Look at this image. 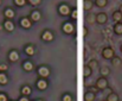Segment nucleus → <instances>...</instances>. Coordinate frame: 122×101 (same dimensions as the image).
Segmentation results:
<instances>
[{
  "instance_id": "1",
  "label": "nucleus",
  "mask_w": 122,
  "mask_h": 101,
  "mask_svg": "<svg viewBox=\"0 0 122 101\" xmlns=\"http://www.w3.org/2000/svg\"><path fill=\"white\" fill-rule=\"evenodd\" d=\"M70 12H71V6L65 2V1H62L57 5V13L61 16V17H69L70 16Z\"/></svg>"
},
{
  "instance_id": "2",
  "label": "nucleus",
  "mask_w": 122,
  "mask_h": 101,
  "mask_svg": "<svg viewBox=\"0 0 122 101\" xmlns=\"http://www.w3.org/2000/svg\"><path fill=\"white\" fill-rule=\"evenodd\" d=\"M75 29H76V26H75V24L72 23V21H70V20H66V21H63L62 23V26H61V30H62V32L64 33V35H72L74 32H75Z\"/></svg>"
},
{
  "instance_id": "3",
  "label": "nucleus",
  "mask_w": 122,
  "mask_h": 101,
  "mask_svg": "<svg viewBox=\"0 0 122 101\" xmlns=\"http://www.w3.org/2000/svg\"><path fill=\"white\" fill-rule=\"evenodd\" d=\"M41 39L45 43H51L55 41V33L50 30V29H45L43 30L41 33Z\"/></svg>"
},
{
  "instance_id": "4",
  "label": "nucleus",
  "mask_w": 122,
  "mask_h": 101,
  "mask_svg": "<svg viewBox=\"0 0 122 101\" xmlns=\"http://www.w3.org/2000/svg\"><path fill=\"white\" fill-rule=\"evenodd\" d=\"M95 87H96L100 92H103V90H106V89L109 87V81L107 80V77L100 76V77L96 80V82H95Z\"/></svg>"
},
{
  "instance_id": "5",
  "label": "nucleus",
  "mask_w": 122,
  "mask_h": 101,
  "mask_svg": "<svg viewBox=\"0 0 122 101\" xmlns=\"http://www.w3.org/2000/svg\"><path fill=\"white\" fill-rule=\"evenodd\" d=\"M36 73H37L38 77H43V79H47V77L50 76V74H51L50 68H49L47 65H44V64H41V65H39V67H37Z\"/></svg>"
},
{
  "instance_id": "6",
  "label": "nucleus",
  "mask_w": 122,
  "mask_h": 101,
  "mask_svg": "<svg viewBox=\"0 0 122 101\" xmlns=\"http://www.w3.org/2000/svg\"><path fill=\"white\" fill-rule=\"evenodd\" d=\"M35 86L38 90L41 92H44L49 88V81L47 79H43V77H38L36 81H35Z\"/></svg>"
},
{
  "instance_id": "7",
  "label": "nucleus",
  "mask_w": 122,
  "mask_h": 101,
  "mask_svg": "<svg viewBox=\"0 0 122 101\" xmlns=\"http://www.w3.org/2000/svg\"><path fill=\"white\" fill-rule=\"evenodd\" d=\"M27 17L30 18V20H31L32 23H38V21L41 19V10H38V8H33V10H31V12H30V14H29Z\"/></svg>"
},
{
  "instance_id": "8",
  "label": "nucleus",
  "mask_w": 122,
  "mask_h": 101,
  "mask_svg": "<svg viewBox=\"0 0 122 101\" xmlns=\"http://www.w3.org/2000/svg\"><path fill=\"white\" fill-rule=\"evenodd\" d=\"M114 56H115V51H114V49H113L112 47H106V48H103V50H102V57H103L104 59L110 61Z\"/></svg>"
},
{
  "instance_id": "9",
  "label": "nucleus",
  "mask_w": 122,
  "mask_h": 101,
  "mask_svg": "<svg viewBox=\"0 0 122 101\" xmlns=\"http://www.w3.org/2000/svg\"><path fill=\"white\" fill-rule=\"evenodd\" d=\"M19 25H20V27H23L24 30H30V29L32 27L33 23L30 20L29 17H21V18L19 19Z\"/></svg>"
},
{
  "instance_id": "10",
  "label": "nucleus",
  "mask_w": 122,
  "mask_h": 101,
  "mask_svg": "<svg viewBox=\"0 0 122 101\" xmlns=\"http://www.w3.org/2000/svg\"><path fill=\"white\" fill-rule=\"evenodd\" d=\"M21 68H23V70L26 71V73H31V71H33V70L36 69L35 63H33L31 59H25V61L21 63Z\"/></svg>"
},
{
  "instance_id": "11",
  "label": "nucleus",
  "mask_w": 122,
  "mask_h": 101,
  "mask_svg": "<svg viewBox=\"0 0 122 101\" xmlns=\"http://www.w3.org/2000/svg\"><path fill=\"white\" fill-rule=\"evenodd\" d=\"M108 21V14L106 12H98L96 13V24L104 25Z\"/></svg>"
},
{
  "instance_id": "12",
  "label": "nucleus",
  "mask_w": 122,
  "mask_h": 101,
  "mask_svg": "<svg viewBox=\"0 0 122 101\" xmlns=\"http://www.w3.org/2000/svg\"><path fill=\"white\" fill-rule=\"evenodd\" d=\"M24 52H25L26 56H29V57H33V56L36 55V45L32 44V43L26 44V45L24 47Z\"/></svg>"
},
{
  "instance_id": "13",
  "label": "nucleus",
  "mask_w": 122,
  "mask_h": 101,
  "mask_svg": "<svg viewBox=\"0 0 122 101\" xmlns=\"http://www.w3.org/2000/svg\"><path fill=\"white\" fill-rule=\"evenodd\" d=\"M7 58H8L10 62H17V61H19V58H20V53H19L18 50L12 49V50H10V52H8Z\"/></svg>"
},
{
  "instance_id": "14",
  "label": "nucleus",
  "mask_w": 122,
  "mask_h": 101,
  "mask_svg": "<svg viewBox=\"0 0 122 101\" xmlns=\"http://www.w3.org/2000/svg\"><path fill=\"white\" fill-rule=\"evenodd\" d=\"M4 29H5L7 32H13L14 29H15V25H14V23H13L12 20L5 19V21H4Z\"/></svg>"
},
{
  "instance_id": "15",
  "label": "nucleus",
  "mask_w": 122,
  "mask_h": 101,
  "mask_svg": "<svg viewBox=\"0 0 122 101\" xmlns=\"http://www.w3.org/2000/svg\"><path fill=\"white\" fill-rule=\"evenodd\" d=\"M4 16H5L6 19L12 20V19L15 17V12H14L13 8H11V7H6V8L4 10Z\"/></svg>"
},
{
  "instance_id": "16",
  "label": "nucleus",
  "mask_w": 122,
  "mask_h": 101,
  "mask_svg": "<svg viewBox=\"0 0 122 101\" xmlns=\"http://www.w3.org/2000/svg\"><path fill=\"white\" fill-rule=\"evenodd\" d=\"M31 94H32V88L29 85L21 86V88H20V95H23V96H30Z\"/></svg>"
},
{
  "instance_id": "17",
  "label": "nucleus",
  "mask_w": 122,
  "mask_h": 101,
  "mask_svg": "<svg viewBox=\"0 0 122 101\" xmlns=\"http://www.w3.org/2000/svg\"><path fill=\"white\" fill-rule=\"evenodd\" d=\"M85 21H86L89 25H94V24H96V14H95V13H90V12H88V14L85 16Z\"/></svg>"
},
{
  "instance_id": "18",
  "label": "nucleus",
  "mask_w": 122,
  "mask_h": 101,
  "mask_svg": "<svg viewBox=\"0 0 122 101\" xmlns=\"http://www.w3.org/2000/svg\"><path fill=\"white\" fill-rule=\"evenodd\" d=\"M94 6H95L94 5V0H84L83 1V8H84L85 12H90Z\"/></svg>"
},
{
  "instance_id": "19",
  "label": "nucleus",
  "mask_w": 122,
  "mask_h": 101,
  "mask_svg": "<svg viewBox=\"0 0 122 101\" xmlns=\"http://www.w3.org/2000/svg\"><path fill=\"white\" fill-rule=\"evenodd\" d=\"M112 19L115 21V23H120L122 21V14L119 10H115L113 13H112Z\"/></svg>"
},
{
  "instance_id": "20",
  "label": "nucleus",
  "mask_w": 122,
  "mask_h": 101,
  "mask_svg": "<svg viewBox=\"0 0 122 101\" xmlns=\"http://www.w3.org/2000/svg\"><path fill=\"white\" fill-rule=\"evenodd\" d=\"M113 31H114L115 35L121 36L122 35V21H120V23H115V24H114V26H113Z\"/></svg>"
},
{
  "instance_id": "21",
  "label": "nucleus",
  "mask_w": 122,
  "mask_h": 101,
  "mask_svg": "<svg viewBox=\"0 0 122 101\" xmlns=\"http://www.w3.org/2000/svg\"><path fill=\"white\" fill-rule=\"evenodd\" d=\"M96 99V94L90 92V90H86L84 93V101H95Z\"/></svg>"
},
{
  "instance_id": "22",
  "label": "nucleus",
  "mask_w": 122,
  "mask_h": 101,
  "mask_svg": "<svg viewBox=\"0 0 122 101\" xmlns=\"http://www.w3.org/2000/svg\"><path fill=\"white\" fill-rule=\"evenodd\" d=\"M109 74H110V68H109V67L102 65V67L100 68V75H101L102 77H107Z\"/></svg>"
},
{
  "instance_id": "23",
  "label": "nucleus",
  "mask_w": 122,
  "mask_h": 101,
  "mask_svg": "<svg viewBox=\"0 0 122 101\" xmlns=\"http://www.w3.org/2000/svg\"><path fill=\"white\" fill-rule=\"evenodd\" d=\"M92 69L88 65V64H85L84 65V68H83V76H84V79H88V77H90L91 76V74H92Z\"/></svg>"
},
{
  "instance_id": "24",
  "label": "nucleus",
  "mask_w": 122,
  "mask_h": 101,
  "mask_svg": "<svg viewBox=\"0 0 122 101\" xmlns=\"http://www.w3.org/2000/svg\"><path fill=\"white\" fill-rule=\"evenodd\" d=\"M74 21H77L78 19V8L77 7H71V12H70V16H69Z\"/></svg>"
},
{
  "instance_id": "25",
  "label": "nucleus",
  "mask_w": 122,
  "mask_h": 101,
  "mask_svg": "<svg viewBox=\"0 0 122 101\" xmlns=\"http://www.w3.org/2000/svg\"><path fill=\"white\" fill-rule=\"evenodd\" d=\"M106 101H120V99H119V94L115 93V92L109 93V94L107 95V98H106Z\"/></svg>"
},
{
  "instance_id": "26",
  "label": "nucleus",
  "mask_w": 122,
  "mask_h": 101,
  "mask_svg": "<svg viewBox=\"0 0 122 101\" xmlns=\"http://www.w3.org/2000/svg\"><path fill=\"white\" fill-rule=\"evenodd\" d=\"M94 5L98 8H103L108 5V0H94Z\"/></svg>"
},
{
  "instance_id": "27",
  "label": "nucleus",
  "mask_w": 122,
  "mask_h": 101,
  "mask_svg": "<svg viewBox=\"0 0 122 101\" xmlns=\"http://www.w3.org/2000/svg\"><path fill=\"white\" fill-rule=\"evenodd\" d=\"M8 83V76L6 75V73H0V85L5 86Z\"/></svg>"
},
{
  "instance_id": "28",
  "label": "nucleus",
  "mask_w": 122,
  "mask_h": 101,
  "mask_svg": "<svg viewBox=\"0 0 122 101\" xmlns=\"http://www.w3.org/2000/svg\"><path fill=\"white\" fill-rule=\"evenodd\" d=\"M110 61H112V64H113L114 67H120V65H121V63H122L121 58H120L119 56H116V55H115Z\"/></svg>"
},
{
  "instance_id": "29",
  "label": "nucleus",
  "mask_w": 122,
  "mask_h": 101,
  "mask_svg": "<svg viewBox=\"0 0 122 101\" xmlns=\"http://www.w3.org/2000/svg\"><path fill=\"white\" fill-rule=\"evenodd\" d=\"M72 94L71 93H63L61 96V101H72Z\"/></svg>"
},
{
  "instance_id": "30",
  "label": "nucleus",
  "mask_w": 122,
  "mask_h": 101,
  "mask_svg": "<svg viewBox=\"0 0 122 101\" xmlns=\"http://www.w3.org/2000/svg\"><path fill=\"white\" fill-rule=\"evenodd\" d=\"M86 64H88V65H89L92 70H94V69H96V68L98 67V62H97V59H92V58H91V59H90Z\"/></svg>"
},
{
  "instance_id": "31",
  "label": "nucleus",
  "mask_w": 122,
  "mask_h": 101,
  "mask_svg": "<svg viewBox=\"0 0 122 101\" xmlns=\"http://www.w3.org/2000/svg\"><path fill=\"white\" fill-rule=\"evenodd\" d=\"M13 4L17 7H24L27 4V0H13Z\"/></svg>"
},
{
  "instance_id": "32",
  "label": "nucleus",
  "mask_w": 122,
  "mask_h": 101,
  "mask_svg": "<svg viewBox=\"0 0 122 101\" xmlns=\"http://www.w3.org/2000/svg\"><path fill=\"white\" fill-rule=\"evenodd\" d=\"M41 2H43V0H27V4L35 8H37V6H39Z\"/></svg>"
},
{
  "instance_id": "33",
  "label": "nucleus",
  "mask_w": 122,
  "mask_h": 101,
  "mask_svg": "<svg viewBox=\"0 0 122 101\" xmlns=\"http://www.w3.org/2000/svg\"><path fill=\"white\" fill-rule=\"evenodd\" d=\"M8 69V65L5 63H0V73H5Z\"/></svg>"
},
{
  "instance_id": "34",
  "label": "nucleus",
  "mask_w": 122,
  "mask_h": 101,
  "mask_svg": "<svg viewBox=\"0 0 122 101\" xmlns=\"http://www.w3.org/2000/svg\"><path fill=\"white\" fill-rule=\"evenodd\" d=\"M88 90H90V92H92V93H95V94L98 92V89H97L95 86H94V87H88Z\"/></svg>"
},
{
  "instance_id": "35",
  "label": "nucleus",
  "mask_w": 122,
  "mask_h": 101,
  "mask_svg": "<svg viewBox=\"0 0 122 101\" xmlns=\"http://www.w3.org/2000/svg\"><path fill=\"white\" fill-rule=\"evenodd\" d=\"M0 101H7V95L4 93H0Z\"/></svg>"
},
{
  "instance_id": "36",
  "label": "nucleus",
  "mask_w": 122,
  "mask_h": 101,
  "mask_svg": "<svg viewBox=\"0 0 122 101\" xmlns=\"http://www.w3.org/2000/svg\"><path fill=\"white\" fill-rule=\"evenodd\" d=\"M18 101H31L29 99V96H23V95H20V98L18 99Z\"/></svg>"
},
{
  "instance_id": "37",
  "label": "nucleus",
  "mask_w": 122,
  "mask_h": 101,
  "mask_svg": "<svg viewBox=\"0 0 122 101\" xmlns=\"http://www.w3.org/2000/svg\"><path fill=\"white\" fill-rule=\"evenodd\" d=\"M83 36H84V37H86V36H88V29H86V26H84V27H83Z\"/></svg>"
},
{
  "instance_id": "38",
  "label": "nucleus",
  "mask_w": 122,
  "mask_h": 101,
  "mask_svg": "<svg viewBox=\"0 0 122 101\" xmlns=\"http://www.w3.org/2000/svg\"><path fill=\"white\" fill-rule=\"evenodd\" d=\"M119 11L121 12V14H122V4H121V5H120V6H119Z\"/></svg>"
},
{
  "instance_id": "39",
  "label": "nucleus",
  "mask_w": 122,
  "mask_h": 101,
  "mask_svg": "<svg viewBox=\"0 0 122 101\" xmlns=\"http://www.w3.org/2000/svg\"><path fill=\"white\" fill-rule=\"evenodd\" d=\"M33 101H44L43 99H36V100H33Z\"/></svg>"
},
{
  "instance_id": "40",
  "label": "nucleus",
  "mask_w": 122,
  "mask_h": 101,
  "mask_svg": "<svg viewBox=\"0 0 122 101\" xmlns=\"http://www.w3.org/2000/svg\"><path fill=\"white\" fill-rule=\"evenodd\" d=\"M120 51H121V53H122V44L120 45Z\"/></svg>"
},
{
  "instance_id": "41",
  "label": "nucleus",
  "mask_w": 122,
  "mask_h": 101,
  "mask_svg": "<svg viewBox=\"0 0 122 101\" xmlns=\"http://www.w3.org/2000/svg\"><path fill=\"white\" fill-rule=\"evenodd\" d=\"M1 1H2V0H0V5H1Z\"/></svg>"
},
{
  "instance_id": "42",
  "label": "nucleus",
  "mask_w": 122,
  "mask_h": 101,
  "mask_svg": "<svg viewBox=\"0 0 122 101\" xmlns=\"http://www.w3.org/2000/svg\"><path fill=\"white\" fill-rule=\"evenodd\" d=\"M104 101H106V100H104Z\"/></svg>"
}]
</instances>
